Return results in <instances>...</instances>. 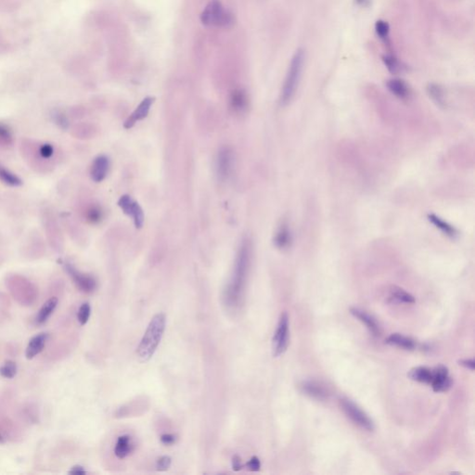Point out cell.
I'll return each mask as SVG.
<instances>
[{"instance_id": "obj_21", "label": "cell", "mask_w": 475, "mask_h": 475, "mask_svg": "<svg viewBox=\"0 0 475 475\" xmlns=\"http://www.w3.org/2000/svg\"><path fill=\"white\" fill-rule=\"evenodd\" d=\"M408 378L410 380L418 381V382H423V383H428L430 384L431 382V370L426 367H417L413 368L408 371Z\"/></svg>"}, {"instance_id": "obj_36", "label": "cell", "mask_w": 475, "mask_h": 475, "mask_svg": "<svg viewBox=\"0 0 475 475\" xmlns=\"http://www.w3.org/2000/svg\"><path fill=\"white\" fill-rule=\"evenodd\" d=\"M429 92H430V95L436 100V101H442V96H443V93H442V90L438 85L436 84H430L429 85Z\"/></svg>"}, {"instance_id": "obj_6", "label": "cell", "mask_w": 475, "mask_h": 475, "mask_svg": "<svg viewBox=\"0 0 475 475\" xmlns=\"http://www.w3.org/2000/svg\"><path fill=\"white\" fill-rule=\"evenodd\" d=\"M289 317L288 314L284 312L280 316L279 324L273 337V355L275 358L280 357L286 352L289 346Z\"/></svg>"}, {"instance_id": "obj_25", "label": "cell", "mask_w": 475, "mask_h": 475, "mask_svg": "<svg viewBox=\"0 0 475 475\" xmlns=\"http://www.w3.org/2000/svg\"><path fill=\"white\" fill-rule=\"evenodd\" d=\"M429 220L436 226L437 229H440L441 231L448 236H454L456 234V230L454 228L435 214H429Z\"/></svg>"}, {"instance_id": "obj_14", "label": "cell", "mask_w": 475, "mask_h": 475, "mask_svg": "<svg viewBox=\"0 0 475 475\" xmlns=\"http://www.w3.org/2000/svg\"><path fill=\"white\" fill-rule=\"evenodd\" d=\"M48 339H49V334L45 332L34 336L30 340L28 346L26 347V351H25L26 358L33 359L37 355H39L40 353L44 350Z\"/></svg>"}, {"instance_id": "obj_27", "label": "cell", "mask_w": 475, "mask_h": 475, "mask_svg": "<svg viewBox=\"0 0 475 475\" xmlns=\"http://www.w3.org/2000/svg\"><path fill=\"white\" fill-rule=\"evenodd\" d=\"M17 374V365L12 360H8L0 368V375L6 379H13Z\"/></svg>"}, {"instance_id": "obj_23", "label": "cell", "mask_w": 475, "mask_h": 475, "mask_svg": "<svg viewBox=\"0 0 475 475\" xmlns=\"http://www.w3.org/2000/svg\"><path fill=\"white\" fill-rule=\"evenodd\" d=\"M274 242L276 246L280 249H284L289 246L291 242V232L287 224L283 223L279 228L275 235Z\"/></svg>"}, {"instance_id": "obj_5", "label": "cell", "mask_w": 475, "mask_h": 475, "mask_svg": "<svg viewBox=\"0 0 475 475\" xmlns=\"http://www.w3.org/2000/svg\"><path fill=\"white\" fill-rule=\"evenodd\" d=\"M340 408L354 423L369 431L374 430V423L372 419L352 400L348 398H341L340 400Z\"/></svg>"}, {"instance_id": "obj_2", "label": "cell", "mask_w": 475, "mask_h": 475, "mask_svg": "<svg viewBox=\"0 0 475 475\" xmlns=\"http://www.w3.org/2000/svg\"><path fill=\"white\" fill-rule=\"evenodd\" d=\"M165 324L166 319L164 314H157L151 319L137 350L138 358L140 359V362H148L153 357L162 341Z\"/></svg>"}, {"instance_id": "obj_3", "label": "cell", "mask_w": 475, "mask_h": 475, "mask_svg": "<svg viewBox=\"0 0 475 475\" xmlns=\"http://www.w3.org/2000/svg\"><path fill=\"white\" fill-rule=\"evenodd\" d=\"M306 62V53L303 49H298L291 58L288 73L281 91V103L287 104L295 94L299 82L302 76L303 69Z\"/></svg>"}, {"instance_id": "obj_34", "label": "cell", "mask_w": 475, "mask_h": 475, "mask_svg": "<svg viewBox=\"0 0 475 475\" xmlns=\"http://www.w3.org/2000/svg\"><path fill=\"white\" fill-rule=\"evenodd\" d=\"M54 121L62 129H67L69 126L67 117L62 112H58L54 114Z\"/></svg>"}, {"instance_id": "obj_32", "label": "cell", "mask_w": 475, "mask_h": 475, "mask_svg": "<svg viewBox=\"0 0 475 475\" xmlns=\"http://www.w3.org/2000/svg\"><path fill=\"white\" fill-rule=\"evenodd\" d=\"M382 61L384 62L387 69L392 73H397L399 70V64L397 60L392 56H383Z\"/></svg>"}, {"instance_id": "obj_19", "label": "cell", "mask_w": 475, "mask_h": 475, "mask_svg": "<svg viewBox=\"0 0 475 475\" xmlns=\"http://www.w3.org/2000/svg\"><path fill=\"white\" fill-rule=\"evenodd\" d=\"M57 305H58V299L56 297H52L49 299L47 302L40 308L39 312L36 316V323L42 325L47 322V320L50 319L51 315L56 309Z\"/></svg>"}, {"instance_id": "obj_15", "label": "cell", "mask_w": 475, "mask_h": 475, "mask_svg": "<svg viewBox=\"0 0 475 475\" xmlns=\"http://www.w3.org/2000/svg\"><path fill=\"white\" fill-rule=\"evenodd\" d=\"M230 108L236 113L245 112L249 104V99L246 92L242 90H236L231 93L229 99Z\"/></svg>"}, {"instance_id": "obj_9", "label": "cell", "mask_w": 475, "mask_h": 475, "mask_svg": "<svg viewBox=\"0 0 475 475\" xmlns=\"http://www.w3.org/2000/svg\"><path fill=\"white\" fill-rule=\"evenodd\" d=\"M65 269H66L68 274L71 276L74 284L76 285V287L78 288L80 291L85 292V293H91V292L95 291L96 288H97V281L92 276L81 273L71 264H67L65 266Z\"/></svg>"}, {"instance_id": "obj_43", "label": "cell", "mask_w": 475, "mask_h": 475, "mask_svg": "<svg viewBox=\"0 0 475 475\" xmlns=\"http://www.w3.org/2000/svg\"><path fill=\"white\" fill-rule=\"evenodd\" d=\"M357 1H358V3H362L365 0H357Z\"/></svg>"}, {"instance_id": "obj_4", "label": "cell", "mask_w": 475, "mask_h": 475, "mask_svg": "<svg viewBox=\"0 0 475 475\" xmlns=\"http://www.w3.org/2000/svg\"><path fill=\"white\" fill-rule=\"evenodd\" d=\"M201 23L207 26L230 28L234 25V16L224 9L219 0H211L201 14Z\"/></svg>"}, {"instance_id": "obj_28", "label": "cell", "mask_w": 475, "mask_h": 475, "mask_svg": "<svg viewBox=\"0 0 475 475\" xmlns=\"http://www.w3.org/2000/svg\"><path fill=\"white\" fill-rule=\"evenodd\" d=\"M103 212L101 207L98 205H91L85 212V218L90 223H99L102 219Z\"/></svg>"}, {"instance_id": "obj_7", "label": "cell", "mask_w": 475, "mask_h": 475, "mask_svg": "<svg viewBox=\"0 0 475 475\" xmlns=\"http://www.w3.org/2000/svg\"><path fill=\"white\" fill-rule=\"evenodd\" d=\"M234 165V155L233 151L228 147L221 148L218 151L217 162H215V169L218 179L221 181H225L229 179V176L233 170Z\"/></svg>"}, {"instance_id": "obj_1", "label": "cell", "mask_w": 475, "mask_h": 475, "mask_svg": "<svg viewBox=\"0 0 475 475\" xmlns=\"http://www.w3.org/2000/svg\"><path fill=\"white\" fill-rule=\"evenodd\" d=\"M250 243L248 241H243L237 254L233 274L230 279L229 285L226 289L224 296L225 305L231 310H235L241 306L250 266Z\"/></svg>"}, {"instance_id": "obj_17", "label": "cell", "mask_w": 475, "mask_h": 475, "mask_svg": "<svg viewBox=\"0 0 475 475\" xmlns=\"http://www.w3.org/2000/svg\"><path fill=\"white\" fill-rule=\"evenodd\" d=\"M48 219L49 220L46 221V229H47L48 237L50 239V242L51 245L56 248V250H60L62 248V241H63L61 230L59 229L55 218L53 217L52 218L50 217V218Z\"/></svg>"}, {"instance_id": "obj_16", "label": "cell", "mask_w": 475, "mask_h": 475, "mask_svg": "<svg viewBox=\"0 0 475 475\" xmlns=\"http://www.w3.org/2000/svg\"><path fill=\"white\" fill-rule=\"evenodd\" d=\"M350 313L352 314L355 318H357L358 320H360L362 323L366 325L368 330L370 331V333L373 336L380 335V327L378 323L369 314L365 312L361 309L353 308L350 309Z\"/></svg>"}, {"instance_id": "obj_11", "label": "cell", "mask_w": 475, "mask_h": 475, "mask_svg": "<svg viewBox=\"0 0 475 475\" xmlns=\"http://www.w3.org/2000/svg\"><path fill=\"white\" fill-rule=\"evenodd\" d=\"M153 101H154V99L151 98V97H148V98H146L143 101H141L140 105L136 108L134 112H132V114L124 122V124H123L124 128H131V127L134 126L135 123L137 122H139L140 120H143L144 118L147 117Z\"/></svg>"}, {"instance_id": "obj_12", "label": "cell", "mask_w": 475, "mask_h": 475, "mask_svg": "<svg viewBox=\"0 0 475 475\" xmlns=\"http://www.w3.org/2000/svg\"><path fill=\"white\" fill-rule=\"evenodd\" d=\"M300 390L305 395L318 400H325L329 397L324 386L315 380H305L300 384Z\"/></svg>"}, {"instance_id": "obj_24", "label": "cell", "mask_w": 475, "mask_h": 475, "mask_svg": "<svg viewBox=\"0 0 475 475\" xmlns=\"http://www.w3.org/2000/svg\"><path fill=\"white\" fill-rule=\"evenodd\" d=\"M391 299L393 301L404 304H414L415 298L410 293L400 288H395L392 290Z\"/></svg>"}, {"instance_id": "obj_29", "label": "cell", "mask_w": 475, "mask_h": 475, "mask_svg": "<svg viewBox=\"0 0 475 475\" xmlns=\"http://www.w3.org/2000/svg\"><path fill=\"white\" fill-rule=\"evenodd\" d=\"M90 314H91V308L89 303H84L80 308H79L78 313H77V319L79 323L81 325H85L88 321L90 320Z\"/></svg>"}, {"instance_id": "obj_42", "label": "cell", "mask_w": 475, "mask_h": 475, "mask_svg": "<svg viewBox=\"0 0 475 475\" xmlns=\"http://www.w3.org/2000/svg\"><path fill=\"white\" fill-rule=\"evenodd\" d=\"M3 443H4V438H3V436H1V434H0V444H3Z\"/></svg>"}, {"instance_id": "obj_39", "label": "cell", "mask_w": 475, "mask_h": 475, "mask_svg": "<svg viewBox=\"0 0 475 475\" xmlns=\"http://www.w3.org/2000/svg\"><path fill=\"white\" fill-rule=\"evenodd\" d=\"M161 441H162V444L164 445H173L174 443L176 442V436H173V435H163L161 437Z\"/></svg>"}, {"instance_id": "obj_18", "label": "cell", "mask_w": 475, "mask_h": 475, "mask_svg": "<svg viewBox=\"0 0 475 475\" xmlns=\"http://www.w3.org/2000/svg\"><path fill=\"white\" fill-rule=\"evenodd\" d=\"M387 344L395 346V347L403 348L405 350H414L416 348V342L411 338L407 336L399 334V333H393L385 340Z\"/></svg>"}, {"instance_id": "obj_33", "label": "cell", "mask_w": 475, "mask_h": 475, "mask_svg": "<svg viewBox=\"0 0 475 475\" xmlns=\"http://www.w3.org/2000/svg\"><path fill=\"white\" fill-rule=\"evenodd\" d=\"M38 151H39L40 156L43 159H50L54 153V149L51 144H43L40 146Z\"/></svg>"}, {"instance_id": "obj_8", "label": "cell", "mask_w": 475, "mask_h": 475, "mask_svg": "<svg viewBox=\"0 0 475 475\" xmlns=\"http://www.w3.org/2000/svg\"><path fill=\"white\" fill-rule=\"evenodd\" d=\"M118 205L125 214L132 218L136 228H142L144 224V213L137 201H135L130 196L123 195L119 199Z\"/></svg>"}, {"instance_id": "obj_40", "label": "cell", "mask_w": 475, "mask_h": 475, "mask_svg": "<svg viewBox=\"0 0 475 475\" xmlns=\"http://www.w3.org/2000/svg\"><path fill=\"white\" fill-rule=\"evenodd\" d=\"M232 469L239 471L242 469V464H241V459L239 456H234L232 458Z\"/></svg>"}, {"instance_id": "obj_37", "label": "cell", "mask_w": 475, "mask_h": 475, "mask_svg": "<svg viewBox=\"0 0 475 475\" xmlns=\"http://www.w3.org/2000/svg\"><path fill=\"white\" fill-rule=\"evenodd\" d=\"M247 469L251 471H258L261 468V463L257 457H252L246 464Z\"/></svg>"}, {"instance_id": "obj_41", "label": "cell", "mask_w": 475, "mask_h": 475, "mask_svg": "<svg viewBox=\"0 0 475 475\" xmlns=\"http://www.w3.org/2000/svg\"><path fill=\"white\" fill-rule=\"evenodd\" d=\"M69 473H70V474L82 475L85 474L87 471H85L84 468L81 467V466H74V467H73V469L69 471Z\"/></svg>"}, {"instance_id": "obj_30", "label": "cell", "mask_w": 475, "mask_h": 475, "mask_svg": "<svg viewBox=\"0 0 475 475\" xmlns=\"http://www.w3.org/2000/svg\"><path fill=\"white\" fill-rule=\"evenodd\" d=\"M12 144V136L5 125L0 124V149L7 148Z\"/></svg>"}, {"instance_id": "obj_31", "label": "cell", "mask_w": 475, "mask_h": 475, "mask_svg": "<svg viewBox=\"0 0 475 475\" xmlns=\"http://www.w3.org/2000/svg\"><path fill=\"white\" fill-rule=\"evenodd\" d=\"M389 25L384 21H378L375 24V31L381 39H386L389 34Z\"/></svg>"}, {"instance_id": "obj_22", "label": "cell", "mask_w": 475, "mask_h": 475, "mask_svg": "<svg viewBox=\"0 0 475 475\" xmlns=\"http://www.w3.org/2000/svg\"><path fill=\"white\" fill-rule=\"evenodd\" d=\"M387 88L395 96L399 99H406L409 94L407 84L400 79H391L387 82Z\"/></svg>"}, {"instance_id": "obj_20", "label": "cell", "mask_w": 475, "mask_h": 475, "mask_svg": "<svg viewBox=\"0 0 475 475\" xmlns=\"http://www.w3.org/2000/svg\"><path fill=\"white\" fill-rule=\"evenodd\" d=\"M133 451V444L131 438L128 436H120L118 438L116 446L114 448V453L119 458H126L130 453Z\"/></svg>"}, {"instance_id": "obj_35", "label": "cell", "mask_w": 475, "mask_h": 475, "mask_svg": "<svg viewBox=\"0 0 475 475\" xmlns=\"http://www.w3.org/2000/svg\"><path fill=\"white\" fill-rule=\"evenodd\" d=\"M170 466H171V458L170 457L164 456V457L159 458L158 461H157L156 468L158 470H161V471L166 470V469H169Z\"/></svg>"}, {"instance_id": "obj_26", "label": "cell", "mask_w": 475, "mask_h": 475, "mask_svg": "<svg viewBox=\"0 0 475 475\" xmlns=\"http://www.w3.org/2000/svg\"><path fill=\"white\" fill-rule=\"evenodd\" d=\"M0 180L10 186H20L22 184V180L19 179L16 175L10 172L2 166H0Z\"/></svg>"}, {"instance_id": "obj_38", "label": "cell", "mask_w": 475, "mask_h": 475, "mask_svg": "<svg viewBox=\"0 0 475 475\" xmlns=\"http://www.w3.org/2000/svg\"><path fill=\"white\" fill-rule=\"evenodd\" d=\"M458 363H459V365L465 367V368H467V369L474 370L475 362L473 359H462V360H459Z\"/></svg>"}, {"instance_id": "obj_10", "label": "cell", "mask_w": 475, "mask_h": 475, "mask_svg": "<svg viewBox=\"0 0 475 475\" xmlns=\"http://www.w3.org/2000/svg\"><path fill=\"white\" fill-rule=\"evenodd\" d=\"M431 387L435 392H447L452 387L453 380L448 375V369L444 365H438L431 370Z\"/></svg>"}, {"instance_id": "obj_13", "label": "cell", "mask_w": 475, "mask_h": 475, "mask_svg": "<svg viewBox=\"0 0 475 475\" xmlns=\"http://www.w3.org/2000/svg\"><path fill=\"white\" fill-rule=\"evenodd\" d=\"M110 168V160L105 155L98 156L92 163L90 169V177L95 182H101L106 178Z\"/></svg>"}]
</instances>
